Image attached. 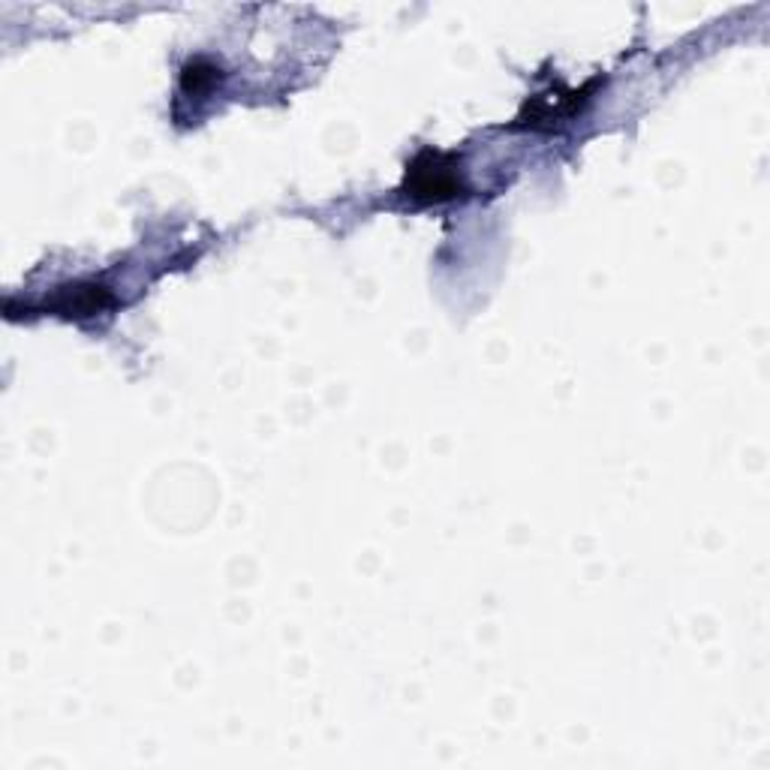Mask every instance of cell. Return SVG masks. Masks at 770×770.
Returning <instances> with one entry per match:
<instances>
[{
  "label": "cell",
  "instance_id": "1",
  "mask_svg": "<svg viewBox=\"0 0 770 770\" xmlns=\"http://www.w3.org/2000/svg\"><path fill=\"white\" fill-rule=\"evenodd\" d=\"M407 196L416 202H446L461 193V178L458 169L449 157L437 151H425L413 160L407 169Z\"/></svg>",
  "mask_w": 770,
  "mask_h": 770
},
{
  "label": "cell",
  "instance_id": "2",
  "mask_svg": "<svg viewBox=\"0 0 770 770\" xmlns=\"http://www.w3.org/2000/svg\"><path fill=\"white\" fill-rule=\"evenodd\" d=\"M112 304V295L103 286H76L73 292H64L58 301V310L67 316H91Z\"/></svg>",
  "mask_w": 770,
  "mask_h": 770
},
{
  "label": "cell",
  "instance_id": "3",
  "mask_svg": "<svg viewBox=\"0 0 770 770\" xmlns=\"http://www.w3.org/2000/svg\"><path fill=\"white\" fill-rule=\"evenodd\" d=\"M581 103V94H566V103H563V109H557V118H566V115H572L575 112V106ZM548 103H542V100H536L533 103V124L536 121H551L554 118V109H545Z\"/></svg>",
  "mask_w": 770,
  "mask_h": 770
}]
</instances>
